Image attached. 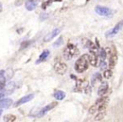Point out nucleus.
<instances>
[{"instance_id": "19", "label": "nucleus", "mask_w": 123, "mask_h": 122, "mask_svg": "<svg viewBox=\"0 0 123 122\" xmlns=\"http://www.w3.org/2000/svg\"><path fill=\"white\" fill-rule=\"evenodd\" d=\"M15 120H16V116L14 115H11V114L6 115L4 117V120L6 122H13V121H15Z\"/></svg>"}, {"instance_id": "5", "label": "nucleus", "mask_w": 123, "mask_h": 122, "mask_svg": "<svg viewBox=\"0 0 123 122\" xmlns=\"http://www.w3.org/2000/svg\"><path fill=\"white\" fill-rule=\"evenodd\" d=\"M54 69L56 71V73L57 74H60V75H63L64 73L67 72L68 70V67L65 63L63 62H56V64L54 65Z\"/></svg>"}, {"instance_id": "14", "label": "nucleus", "mask_w": 123, "mask_h": 122, "mask_svg": "<svg viewBox=\"0 0 123 122\" xmlns=\"http://www.w3.org/2000/svg\"><path fill=\"white\" fill-rule=\"evenodd\" d=\"M12 104H13V100L11 98H4V99L0 100V109L8 108Z\"/></svg>"}, {"instance_id": "23", "label": "nucleus", "mask_w": 123, "mask_h": 122, "mask_svg": "<svg viewBox=\"0 0 123 122\" xmlns=\"http://www.w3.org/2000/svg\"><path fill=\"white\" fill-rule=\"evenodd\" d=\"M112 77V71L111 70H105L104 72V78L106 79H109Z\"/></svg>"}, {"instance_id": "32", "label": "nucleus", "mask_w": 123, "mask_h": 122, "mask_svg": "<svg viewBox=\"0 0 123 122\" xmlns=\"http://www.w3.org/2000/svg\"><path fill=\"white\" fill-rule=\"evenodd\" d=\"M2 113H3V110H0V116L2 115Z\"/></svg>"}, {"instance_id": "20", "label": "nucleus", "mask_w": 123, "mask_h": 122, "mask_svg": "<svg viewBox=\"0 0 123 122\" xmlns=\"http://www.w3.org/2000/svg\"><path fill=\"white\" fill-rule=\"evenodd\" d=\"M101 98H99V99L96 100L95 104L97 105L101 104H104V103H108V100H109V98L108 97H104V96H100Z\"/></svg>"}, {"instance_id": "4", "label": "nucleus", "mask_w": 123, "mask_h": 122, "mask_svg": "<svg viewBox=\"0 0 123 122\" xmlns=\"http://www.w3.org/2000/svg\"><path fill=\"white\" fill-rule=\"evenodd\" d=\"M123 28V20H121L120 22H118L117 24H116L114 28H113L111 30H109L107 33H106V36L107 37H110V36H116V34L121 31V30Z\"/></svg>"}, {"instance_id": "10", "label": "nucleus", "mask_w": 123, "mask_h": 122, "mask_svg": "<svg viewBox=\"0 0 123 122\" xmlns=\"http://www.w3.org/2000/svg\"><path fill=\"white\" fill-rule=\"evenodd\" d=\"M97 61H98V57L96 53L94 51H90L89 55V62L90 63L91 66L96 67L97 66Z\"/></svg>"}, {"instance_id": "25", "label": "nucleus", "mask_w": 123, "mask_h": 122, "mask_svg": "<svg viewBox=\"0 0 123 122\" xmlns=\"http://www.w3.org/2000/svg\"><path fill=\"white\" fill-rule=\"evenodd\" d=\"M96 111H97V106H96L95 104H94V105H92V106H90V108H89V114L93 115V114H94Z\"/></svg>"}, {"instance_id": "11", "label": "nucleus", "mask_w": 123, "mask_h": 122, "mask_svg": "<svg viewBox=\"0 0 123 122\" xmlns=\"http://www.w3.org/2000/svg\"><path fill=\"white\" fill-rule=\"evenodd\" d=\"M101 82H102V77H101V75L99 73H95L92 78V81H91L92 85L94 87H95L97 85H99V83H101Z\"/></svg>"}, {"instance_id": "22", "label": "nucleus", "mask_w": 123, "mask_h": 122, "mask_svg": "<svg viewBox=\"0 0 123 122\" xmlns=\"http://www.w3.org/2000/svg\"><path fill=\"white\" fill-rule=\"evenodd\" d=\"M62 43H63V39H62V36H60V37L58 38V39L56 40L54 43H53V46H54V47H58V46H62Z\"/></svg>"}, {"instance_id": "8", "label": "nucleus", "mask_w": 123, "mask_h": 122, "mask_svg": "<svg viewBox=\"0 0 123 122\" xmlns=\"http://www.w3.org/2000/svg\"><path fill=\"white\" fill-rule=\"evenodd\" d=\"M109 88V84L107 82H101V84L99 86V89H98V94L99 96H104L108 91Z\"/></svg>"}, {"instance_id": "29", "label": "nucleus", "mask_w": 123, "mask_h": 122, "mask_svg": "<svg viewBox=\"0 0 123 122\" xmlns=\"http://www.w3.org/2000/svg\"><path fill=\"white\" fill-rule=\"evenodd\" d=\"M47 17H48V14H41V20H42V19H47Z\"/></svg>"}, {"instance_id": "31", "label": "nucleus", "mask_w": 123, "mask_h": 122, "mask_svg": "<svg viewBox=\"0 0 123 122\" xmlns=\"http://www.w3.org/2000/svg\"><path fill=\"white\" fill-rule=\"evenodd\" d=\"M4 96V93H0V99Z\"/></svg>"}, {"instance_id": "24", "label": "nucleus", "mask_w": 123, "mask_h": 122, "mask_svg": "<svg viewBox=\"0 0 123 122\" xmlns=\"http://www.w3.org/2000/svg\"><path fill=\"white\" fill-rule=\"evenodd\" d=\"M99 56H100V57H101V59H102V60L105 59L106 56H107V53H106L105 50L100 49V51H99Z\"/></svg>"}, {"instance_id": "9", "label": "nucleus", "mask_w": 123, "mask_h": 122, "mask_svg": "<svg viewBox=\"0 0 123 122\" xmlns=\"http://www.w3.org/2000/svg\"><path fill=\"white\" fill-rule=\"evenodd\" d=\"M60 31H61V30L59 29V28H56V29H54L51 32H50L48 35H46V36H45L44 38V41L45 42H47V41H50L51 39H53L54 37H56L57 35H59Z\"/></svg>"}, {"instance_id": "6", "label": "nucleus", "mask_w": 123, "mask_h": 122, "mask_svg": "<svg viewBox=\"0 0 123 122\" xmlns=\"http://www.w3.org/2000/svg\"><path fill=\"white\" fill-rule=\"evenodd\" d=\"M57 105V102H52V103L46 105V106L44 107V108H42L41 110V111L38 113L37 115V117H43L45 115H46V113H47L48 111H50L51 110H52L53 108H55V107Z\"/></svg>"}, {"instance_id": "7", "label": "nucleus", "mask_w": 123, "mask_h": 122, "mask_svg": "<svg viewBox=\"0 0 123 122\" xmlns=\"http://www.w3.org/2000/svg\"><path fill=\"white\" fill-rule=\"evenodd\" d=\"M34 97H35V95L33 94V93H30V94L26 95V96L22 97V98H19V99L14 104V107H18V106H19V105H22L25 103H28V102H30L31 100H32L33 98H34Z\"/></svg>"}, {"instance_id": "33", "label": "nucleus", "mask_w": 123, "mask_h": 122, "mask_svg": "<svg viewBox=\"0 0 123 122\" xmlns=\"http://www.w3.org/2000/svg\"><path fill=\"white\" fill-rule=\"evenodd\" d=\"M56 1H57V2H61L62 0H56Z\"/></svg>"}, {"instance_id": "12", "label": "nucleus", "mask_w": 123, "mask_h": 122, "mask_svg": "<svg viewBox=\"0 0 123 122\" xmlns=\"http://www.w3.org/2000/svg\"><path fill=\"white\" fill-rule=\"evenodd\" d=\"M49 54H50V51H48V50H44V51H42V53L40 55L39 59H38L37 61H36V64H39V63H41V62H42V61H46V59L48 57Z\"/></svg>"}, {"instance_id": "27", "label": "nucleus", "mask_w": 123, "mask_h": 122, "mask_svg": "<svg viewBox=\"0 0 123 122\" xmlns=\"http://www.w3.org/2000/svg\"><path fill=\"white\" fill-rule=\"evenodd\" d=\"M51 2H52V0H48L47 2H45L44 4H42V6H41V8H42L43 9H45L48 5H49V4H51Z\"/></svg>"}, {"instance_id": "3", "label": "nucleus", "mask_w": 123, "mask_h": 122, "mask_svg": "<svg viewBox=\"0 0 123 122\" xmlns=\"http://www.w3.org/2000/svg\"><path fill=\"white\" fill-rule=\"evenodd\" d=\"M94 10H95V12L98 14H99L101 16H107V17H109V16H111L112 14V10L107 7H103V6L98 5L95 7Z\"/></svg>"}, {"instance_id": "15", "label": "nucleus", "mask_w": 123, "mask_h": 122, "mask_svg": "<svg viewBox=\"0 0 123 122\" xmlns=\"http://www.w3.org/2000/svg\"><path fill=\"white\" fill-rule=\"evenodd\" d=\"M5 92L8 94H10L14 92V90L15 89V83L14 82H9L7 85H5Z\"/></svg>"}, {"instance_id": "28", "label": "nucleus", "mask_w": 123, "mask_h": 122, "mask_svg": "<svg viewBox=\"0 0 123 122\" xmlns=\"http://www.w3.org/2000/svg\"><path fill=\"white\" fill-rule=\"evenodd\" d=\"M106 67V63L104 61V60H103L102 61H101V63H100V69L101 70H103L104 68H105Z\"/></svg>"}, {"instance_id": "16", "label": "nucleus", "mask_w": 123, "mask_h": 122, "mask_svg": "<svg viewBox=\"0 0 123 122\" xmlns=\"http://www.w3.org/2000/svg\"><path fill=\"white\" fill-rule=\"evenodd\" d=\"M36 3L35 0H27L25 3V8L27 10L32 11L36 9Z\"/></svg>"}, {"instance_id": "2", "label": "nucleus", "mask_w": 123, "mask_h": 122, "mask_svg": "<svg viewBox=\"0 0 123 122\" xmlns=\"http://www.w3.org/2000/svg\"><path fill=\"white\" fill-rule=\"evenodd\" d=\"M79 54V49L74 45L68 43L63 51V57L66 60H70L73 56Z\"/></svg>"}, {"instance_id": "1", "label": "nucleus", "mask_w": 123, "mask_h": 122, "mask_svg": "<svg viewBox=\"0 0 123 122\" xmlns=\"http://www.w3.org/2000/svg\"><path fill=\"white\" fill-rule=\"evenodd\" d=\"M89 56L88 55H83L82 56L79 58L77 60V61L75 62V70L79 73H84V71L88 69L89 67Z\"/></svg>"}, {"instance_id": "18", "label": "nucleus", "mask_w": 123, "mask_h": 122, "mask_svg": "<svg viewBox=\"0 0 123 122\" xmlns=\"http://www.w3.org/2000/svg\"><path fill=\"white\" fill-rule=\"evenodd\" d=\"M54 97H55V98L57 100H62L66 97V93H65V92H63V91L57 90V91H56L54 93Z\"/></svg>"}, {"instance_id": "17", "label": "nucleus", "mask_w": 123, "mask_h": 122, "mask_svg": "<svg viewBox=\"0 0 123 122\" xmlns=\"http://www.w3.org/2000/svg\"><path fill=\"white\" fill-rule=\"evenodd\" d=\"M117 59H118L117 55H116V51H114V52L111 55V57H110L109 65L111 67H114L116 66V62H117Z\"/></svg>"}, {"instance_id": "21", "label": "nucleus", "mask_w": 123, "mask_h": 122, "mask_svg": "<svg viewBox=\"0 0 123 122\" xmlns=\"http://www.w3.org/2000/svg\"><path fill=\"white\" fill-rule=\"evenodd\" d=\"M105 116V110L104 111H99V113H98L97 115L95 116V118H94V120H95V121H99V120H103Z\"/></svg>"}, {"instance_id": "26", "label": "nucleus", "mask_w": 123, "mask_h": 122, "mask_svg": "<svg viewBox=\"0 0 123 122\" xmlns=\"http://www.w3.org/2000/svg\"><path fill=\"white\" fill-rule=\"evenodd\" d=\"M31 45V41H24V42L21 44V46H20V50H23V49H25V48H26V47H28V46Z\"/></svg>"}, {"instance_id": "13", "label": "nucleus", "mask_w": 123, "mask_h": 122, "mask_svg": "<svg viewBox=\"0 0 123 122\" xmlns=\"http://www.w3.org/2000/svg\"><path fill=\"white\" fill-rule=\"evenodd\" d=\"M5 81H6V77H5V72L4 70H0V90H2L5 87Z\"/></svg>"}, {"instance_id": "30", "label": "nucleus", "mask_w": 123, "mask_h": 122, "mask_svg": "<svg viewBox=\"0 0 123 122\" xmlns=\"http://www.w3.org/2000/svg\"><path fill=\"white\" fill-rule=\"evenodd\" d=\"M2 10H3V6H2V4L0 3V12H1Z\"/></svg>"}]
</instances>
